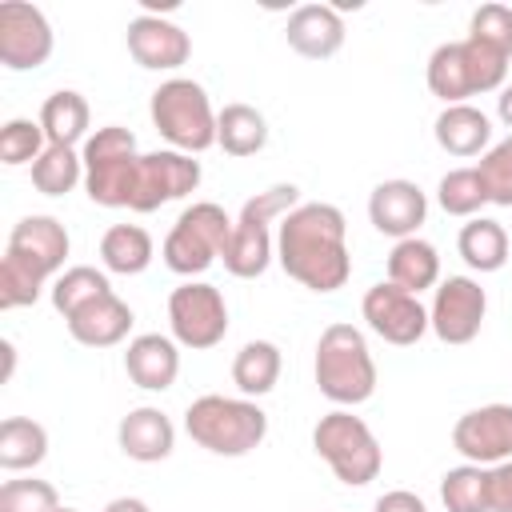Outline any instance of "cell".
I'll use <instances>...</instances> for the list:
<instances>
[{
	"label": "cell",
	"instance_id": "1",
	"mask_svg": "<svg viewBox=\"0 0 512 512\" xmlns=\"http://www.w3.org/2000/svg\"><path fill=\"white\" fill-rule=\"evenodd\" d=\"M276 260L280 268L312 288V292H336L352 276V256H348V224L336 204L312 200L296 204L280 220L276 236Z\"/></svg>",
	"mask_w": 512,
	"mask_h": 512
},
{
	"label": "cell",
	"instance_id": "2",
	"mask_svg": "<svg viewBox=\"0 0 512 512\" xmlns=\"http://www.w3.org/2000/svg\"><path fill=\"white\" fill-rule=\"evenodd\" d=\"M316 388L340 408H356L376 392V360L352 324H328L316 340Z\"/></svg>",
	"mask_w": 512,
	"mask_h": 512
},
{
	"label": "cell",
	"instance_id": "3",
	"mask_svg": "<svg viewBox=\"0 0 512 512\" xmlns=\"http://www.w3.org/2000/svg\"><path fill=\"white\" fill-rule=\"evenodd\" d=\"M184 432L212 456H248L268 436V416L256 400L240 396H200L184 412Z\"/></svg>",
	"mask_w": 512,
	"mask_h": 512
},
{
	"label": "cell",
	"instance_id": "4",
	"mask_svg": "<svg viewBox=\"0 0 512 512\" xmlns=\"http://www.w3.org/2000/svg\"><path fill=\"white\" fill-rule=\"evenodd\" d=\"M312 448L316 456L332 468V476L348 488H364L380 476L384 468V448L372 436V428L352 416L348 408H332L328 416L316 420L312 428Z\"/></svg>",
	"mask_w": 512,
	"mask_h": 512
},
{
	"label": "cell",
	"instance_id": "5",
	"mask_svg": "<svg viewBox=\"0 0 512 512\" xmlns=\"http://www.w3.org/2000/svg\"><path fill=\"white\" fill-rule=\"evenodd\" d=\"M300 200L296 184H272L264 192H256L252 200H244L236 224H232V240L224 248V268L240 280H256L264 276L268 260H272V220L288 216Z\"/></svg>",
	"mask_w": 512,
	"mask_h": 512
},
{
	"label": "cell",
	"instance_id": "6",
	"mask_svg": "<svg viewBox=\"0 0 512 512\" xmlns=\"http://www.w3.org/2000/svg\"><path fill=\"white\" fill-rule=\"evenodd\" d=\"M152 124L156 132L176 148V152H204L216 144V112H212V100L208 92L196 84V80H184V76H172L164 80L156 92H152Z\"/></svg>",
	"mask_w": 512,
	"mask_h": 512
},
{
	"label": "cell",
	"instance_id": "7",
	"mask_svg": "<svg viewBox=\"0 0 512 512\" xmlns=\"http://www.w3.org/2000/svg\"><path fill=\"white\" fill-rule=\"evenodd\" d=\"M84 188L92 196V204L100 208H128L132 204V180H136V164H140V148L136 136L120 124H104L96 128L84 148Z\"/></svg>",
	"mask_w": 512,
	"mask_h": 512
},
{
	"label": "cell",
	"instance_id": "8",
	"mask_svg": "<svg viewBox=\"0 0 512 512\" xmlns=\"http://www.w3.org/2000/svg\"><path fill=\"white\" fill-rule=\"evenodd\" d=\"M232 216L212 204V200H196L188 204L172 232L164 236V264L176 272V276H200L212 260H224V248L232 240Z\"/></svg>",
	"mask_w": 512,
	"mask_h": 512
},
{
	"label": "cell",
	"instance_id": "9",
	"mask_svg": "<svg viewBox=\"0 0 512 512\" xmlns=\"http://www.w3.org/2000/svg\"><path fill=\"white\" fill-rule=\"evenodd\" d=\"M168 328H172V340L192 352L216 348L228 332V304H224L220 288L204 284V280H184L180 288H172Z\"/></svg>",
	"mask_w": 512,
	"mask_h": 512
},
{
	"label": "cell",
	"instance_id": "10",
	"mask_svg": "<svg viewBox=\"0 0 512 512\" xmlns=\"http://www.w3.org/2000/svg\"><path fill=\"white\" fill-rule=\"evenodd\" d=\"M196 184H200V160H192L188 152H176V148L140 152L128 208L132 212H156L160 204L196 192Z\"/></svg>",
	"mask_w": 512,
	"mask_h": 512
},
{
	"label": "cell",
	"instance_id": "11",
	"mask_svg": "<svg viewBox=\"0 0 512 512\" xmlns=\"http://www.w3.org/2000/svg\"><path fill=\"white\" fill-rule=\"evenodd\" d=\"M488 312V296L472 276H448L440 280L432 308H428V328L444 340V344H472L480 336Z\"/></svg>",
	"mask_w": 512,
	"mask_h": 512
},
{
	"label": "cell",
	"instance_id": "12",
	"mask_svg": "<svg viewBox=\"0 0 512 512\" xmlns=\"http://www.w3.org/2000/svg\"><path fill=\"white\" fill-rule=\"evenodd\" d=\"M52 24L36 4L8 0L0 4V64L12 72L40 68L52 56Z\"/></svg>",
	"mask_w": 512,
	"mask_h": 512
},
{
	"label": "cell",
	"instance_id": "13",
	"mask_svg": "<svg viewBox=\"0 0 512 512\" xmlns=\"http://www.w3.org/2000/svg\"><path fill=\"white\" fill-rule=\"evenodd\" d=\"M360 312H364L368 328L380 340L396 344V348H408V344H416L428 332V308L420 304V296H412V292H404V288H396L388 280L372 284L364 292Z\"/></svg>",
	"mask_w": 512,
	"mask_h": 512
},
{
	"label": "cell",
	"instance_id": "14",
	"mask_svg": "<svg viewBox=\"0 0 512 512\" xmlns=\"http://www.w3.org/2000/svg\"><path fill=\"white\" fill-rule=\"evenodd\" d=\"M452 448L480 468L512 460V404H480L452 428Z\"/></svg>",
	"mask_w": 512,
	"mask_h": 512
},
{
	"label": "cell",
	"instance_id": "15",
	"mask_svg": "<svg viewBox=\"0 0 512 512\" xmlns=\"http://www.w3.org/2000/svg\"><path fill=\"white\" fill-rule=\"evenodd\" d=\"M428 216V196L412 180H380L368 196V220L380 236L408 240Z\"/></svg>",
	"mask_w": 512,
	"mask_h": 512
},
{
	"label": "cell",
	"instance_id": "16",
	"mask_svg": "<svg viewBox=\"0 0 512 512\" xmlns=\"http://www.w3.org/2000/svg\"><path fill=\"white\" fill-rule=\"evenodd\" d=\"M128 52H132V60L140 68L172 72L192 56V40H188V32L180 24L144 12V16H136L128 24Z\"/></svg>",
	"mask_w": 512,
	"mask_h": 512
},
{
	"label": "cell",
	"instance_id": "17",
	"mask_svg": "<svg viewBox=\"0 0 512 512\" xmlns=\"http://www.w3.org/2000/svg\"><path fill=\"white\" fill-rule=\"evenodd\" d=\"M288 48L300 52L304 60H328L344 48V20L332 4H300L288 16Z\"/></svg>",
	"mask_w": 512,
	"mask_h": 512
},
{
	"label": "cell",
	"instance_id": "18",
	"mask_svg": "<svg viewBox=\"0 0 512 512\" xmlns=\"http://www.w3.org/2000/svg\"><path fill=\"white\" fill-rule=\"evenodd\" d=\"M124 372L136 388L144 392H164L176 384L180 376V348L172 336H160V332H144L136 340H128V352H124Z\"/></svg>",
	"mask_w": 512,
	"mask_h": 512
},
{
	"label": "cell",
	"instance_id": "19",
	"mask_svg": "<svg viewBox=\"0 0 512 512\" xmlns=\"http://www.w3.org/2000/svg\"><path fill=\"white\" fill-rule=\"evenodd\" d=\"M116 440H120V452H124L128 460L156 464V460H168V456H172V448H176V428H172V420H168L160 408L144 404V408H132V412L120 420Z\"/></svg>",
	"mask_w": 512,
	"mask_h": 512
},
{
	"label": "cell",
	"instance_id": "20",
	"mask_svg": "<svg viewBox=\"0 0 512 512\" xmlns=\"http://www.w3.org/2000/svg\"><path fill=\"white\" fill-rule=\"evenodd\" d=\"M68 248H72L68 228L56 216H24L8 232V252H20L24 260H32L36 268H44L48 276H56L64 268Z\"/></svg>",
	"mask_w": 512,
	"mask_h": 512
},
{
	"label": "cell",
	"instance_id": "21",
	"mask_svg": "<svg viewBox=\"0 0 512 512\" xmlns=\"http://www.w3.org/2000/svg\"><path fill=\"white\" fill-rule=\"evenodd\" d=\"M132 320H136L132 308L116 292H108V296L84 304L76 316H68V336L84 348H112L132 332Z\"/></svg>",
	"mask_w": 512,
	"mask_h": 512
},
{
	"label": "cell",
	"instance_id": "22",
	"mask_svg": "<svg viewBox=\"0 0 512 512\" xmlns=\"http://www.w3.org/2000/svg\"><path fill=\"white\" fill-rule=\"evenodd\" d=\"M436 144L452 156H480L492 148V120L472 104H448L436 116Z\"/></svg>",
	"mask_w": 512,
	"mask_h": 512
},
{
	"label": "cell",
	"instance_id": "23",
	"mask_svg": "<svg viewBox=\"0 0 512 512\" xmlns=\"http://www.w3.org/2000/svg\"><path fill=\"white\" fill-rule=\"evenodd\" d=\"M88 124H92L88 100L72 88H60L40 104V128L56 148H76L80 140H88Z\"/></svg>",
	"mask_w": 512,
	"mask_h": 512
},
{
	"label": "cell",
	"instance_id": "24",
	"mask_svg": "<svg viewBox=\"0 0 512 512\" xmlns=\"http://www.w3.org/2000/svg\"><path fill=\"white\" fill-rule=\"evenodd\" d=\"M436 280H440V256H436V248L428 240L408 236V240L392 244V252H388V284L420 296Z\"/></svg>",
	"mask_w": 512,
	"mask_h": 512
},
{
	"label": "cell",
	"instance_id": "25",
	"mask_svg": "<svg viewBox=\"0 0 512 512\" xmlns=\"http://www.w3.org/2000/svg\"><path fill=\"white\" fill-rule=\"evenodd\" d=\"M216 144L228 156H256L268 144V120L252 104H224L216 112Z\"/></svg>",
	"mask_w": 512,
	"mask_h": 512
},
{
	"label": "cell",
	"instance_id": "26",
	"mask_svg": "<svg viewBox=\"0 0 512 512\" xmlns=\"http://www.w3.org/2000/svg\"><path fill=\"white\" fill-rule=\"evenodd\" d=\"M456 248L464 256V264L476 272H500L508 264V232L500 220H488V216H472L460 228Z\"/></svg>",
	"mask_w": 512,
	"mask_h": 512
},
{
	"label": "cell",
	"instance_id": "27",
	"mask_svg": "<svg viewBox=\"0 0 512 512\" xmlns=\"http://www.w3.org/2000/svg\"><path fill=\"white\" fill-rule=\"evenodd\" d=\"M48 456V432L44 424L28 416H8L0 424V468L4 472H28Z\"/></svg>",
	"mask_w": 512,
	"mask_h": 512
},
{
	"label": "cell",
	"instance_id": "28",
	"mask_svg": "<svg viewBox=\"0 0 512 512\" xmlns=\"http://www.w3.org/2000/svg\"><path fill=\"white\" fill-rule=\"evenodd\" d=\"M100 260H104L108 272L136 276L152 264V236L140 224H112L100 236Z\"/></svg>",
	"mask_w": 512,
	"mask_h": 512
},
{
	"label": "cell",
	"instance_id": "29",
	"mask_svg": "<svg viewBox=\"0 0 512 512\" xmlns=\"http://www.w3.org/2000/svg\"><path fill=\"white\" fill-rule=\"evenodd\" d=\"M280 380V348L272 340H248L232 360V384L244 396H264Z\"/></svg>",
	"mask_w": 512,
	"mask_h": 512
},
{
	"label": "cell",
	"instance_id": "30",
	"mask_svg": "<svg viewBox=\"0 0 512 512\" xmlns=\"http://www.w3.org/2000/svg\"><path fill=\"white\" fill-rule=\"evenodd\" d=\"M428 92L448 104H464L472 96V80H468V64H464V44L448 40L428 56Z\"/></svg>",
	"mask_w": 512,
	"mask_h": 512
},
{
	"label": "cell",
	"instance_id": "31",
	"mask_svg": "<svg viewBox=\"0 0 512 512\" xmlns=\"http://www.w3.org/2000/svg\"><path fill=\"white\" fill-rule=\"evenodd\" d=\"M108 292H112V284H108V276H104L100 268L76 264V268H64V272L56 276V284H52V308L68 320V316H76L84 304H92V300H100V296H108Z\"/></svg>",
	"mask_w": 512,
	"mask_h": 512
},
{
	"label": "cell",
	"instance_id": "32",
	"mask_svg": "<svg viewBox=\"0 0 512 512\" xmlns=\"http://www.w3.org/2000/svg\"><path fill=\"white\" fill-rule=\"evenodd\" d=\"M44 284H48V272L44 268H36L20 252H8L4 248V260H0V308L4 312L36 304L40 292H44Z\"/></svg>",
	"mask_w": 512,
	"mask_h": 512
},
{
	"label": "cell",
	"instance_id": "33",
	"mask_svg": "<svg viewBox=\"0 0 512 512\" xmlns=\"http://www.w3.org/2000/svg\"><path fill=\"white\" fill-rule=\"evenodd\" d=\"M440 500L448 512H492L488 504V468L460 464L440 476Z\"/></svg>",
	"mask_w": 512,
	"mask_h": 512
},
{
	"label": "cell",
	"instance_id": "34",
	"mask_svg": "<svg viewBox=\"0 0 512 512\" xmlns=\"http://www.w3.org/2000/svg\"><path fill=\"white\" fill-rule=\"evenodd\" d=\"M80 180H84V160H80L76 148H56V144H48L44 156L32 164V184H36V192H44V196H64V192H72Z\"/></svg>",
	"mask_w": 512,
	"mask_h": 512
},
{
	"label": "cell",
	"instance_id": "35",
	"mask_svg": "<svg viewBox=\"0 0 512 512\" xmlns=\"http://www.w3.org/2000/svg\"><path fill=\"white\" fill-rule=\"evenodd\" d=\"M436 200L448 216H476L488 204V188H484L476 168H452V172L440 176Z\"/></svg>",
	"mask_w": 512,
	"mask_h": 512
},
{
	"label": "cell",
	"instance_id": "36",
	"mask_svg": "<svg viewBox=\"0 0 512 512\" xmlns=\"http://www.w3.org/2000/svg\"><path fill=\"white\" fill-rule=\"evenodd\" d=\"M44 148H48V136H44L40 120L16 116V120H8V124L0 128V160H4L8 168L36 164V160L44 156Z\"/></svg>",
	"mask_w": 512,
	"mask_h": 512
},
{
	"label": "cell",
	"instance_id": "37",
	"mask_svg": "<svg viewBox=\"0 0 512 512\" xmlns=\"http://www.w3.org/2000/svg\"><path fill=\"white\" fill-rule=\"evenodd\" d=\"M484 188H488V204L512 208V136H504L500 144H492L480 164H476Z\"/></svg>",
	"mask_w": 512,
	"mask_h": 512
},
{
	"label": "cell",
	"instance_id": "38",
	"mask_svg": "<svg viewBox=\"0 0 512 512\" xmlns=\"http://www.w3.org/2000/svg\"><path fill=\"white\" fill-rule=\"evenodd\" d=\"M464 44V64H468V80H472V96L476 92H496L504 88L508 76V56L480 44V40H460Z\"/></svg>",
	"mask_w": 512,
	"mask_h": 512
},
{
	"label": "cell",
	"instance_id": "39",
	"mask_svg": "<svg viewBox=\"0 0 512 512\" xmlns=\"http://www.w3.org/2000/svg\"><path fill=\"white\" fill-rule=\"evenodd\" d=\"M60 496L48 480H4L0 484V512H56Z\"/></svg>",
	"mask_w": 512,
	"mask_h": 512
},
{
	"label": "cell",
	"instance_id": "40",
	"mask_svg": "<svg viewBox=\"0 0 512 512\" xmlns=\"http://www.w3.org/2000/svg\"><path fill=\"white\" fill-rule=\"evenodd\" d=\"M468 40H480L512 60V8L508 4H480L468 24Z\"/></svg>",
	"mask_w": 512,
	"mask_h": 512
},
{
	"label": "cell",
	"instance_id": "41",
	"mask_svg": "<svg viewBox=\"0 0 512 512\" xmlns=\"http://www.w3.org/2000/svg\"><path fill=\"white\" fill-rule=\"evenodd\" d=\"M488 504L492 512H512V460L488 468Z\"/></svg>",
	"mask_w": 512,
	"mask_h": 512
},
{
	"label": "cell",
	"instance_id": "42",
	"mask_svg": "<svg viewBox=\"0 0 512 512\" xmlns=\"http://www.w3.org/2000/svg\"><path fill=\"white\" fill-rule=\"evenodd\" d=\"M372 512H428V504H424L416 492L396 488V492H384V496L376 500V508H372Z\"/></svg>",
	"mask_w": 512,
	"mask_h": 512
},
{
	"label": "cell",
	"instance_id": "43",
	"mask_svg": "<svg viewBox=\"0 0 512 512\" xmlns=\"http://www.w3.org/2000/svg\"><path fill=\"white\" fill-rule=\"evenodd\" d=\"M104 512H148V504L136 500V496H116V500L104 504Z\"/></svg>",
	"mask_w": 512,
	"mask_h": 512
},
{
	"label": "cell",
	"instance_id": "44",
	"mask_svg": "<svg viewBox=\"0 0 512 512\" xmlns=\"http://www.w3.org/2000/svg\"><path fill=\"white\" fill-rule=\"evenodd\" d=\"M496 112H500V120L512 128V84L500 88V96H496Z\"/></svg>",
	"mask_w": 512,
	"mask_h": 512
},
{
	"label": "cell",
	"instance_id": "45",
	"mask_svg": "<svg viewBox=\"0 0 512 512\" xmlns=\"http://www.w3.org/2000/svg\"><path fill=\"white\" fill-rule=\"evenodd\" d=\"M0 352H4V380H8V376H12V368H16V344H12V340H4V344H0Z\"/></svg>",
	"mask_w": 512,
	"mask_h": 512
},
{
	"label": "cell",
	"instance_id": "46",
	"mask_svg": "<svg viewBox=\"0 0 512 512\" xmlns=\"http://www.w3.org/2000/svg\"><path fill=\"white\" fill-rule=\"evenodd\" d=\"M56 512H80V508H64V504H60V508H56Z\"/></svg>",
	"mask_w": 512,
	"mask_h": 512
}]
</instances>
